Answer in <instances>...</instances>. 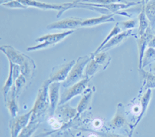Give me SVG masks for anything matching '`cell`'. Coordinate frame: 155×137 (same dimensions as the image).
Listing matches in <instances>:
<instances>
[{
    "instance_id": "cell-22",
    "label": "cell",
    "mask_w": 155,
    "mask_h": 137,
    "mask_svg": "<svg viewBox=\"0 0 155 137\" xmlns=\"http://www.w3.org/2000/svg\"><path fill=\"white\" fill-rule=\"evenodd\" d=\"M123 31H124V30H122V28H121V27H120V23H116V24L114 26V27H113V30H112L111 31L109 32V34H108L107 37H106V38H105L104 40H103V41H102V42L101 43L100 45H99V47H98V48H97V49L95 50V52L92 54V56H93V55H95V54H96L99 53V52H100V51H101V49H102V48L103 47H104V46L106 45V44H107V43L109 42V41H110V40H111L112 38H113V37H114L115 36H116V35H117V34H120V33H121V32H123Z\"/></svg>"
},
{
    "instance_id": "cell-32",
    "label": "cell",
    "mask_w": 155,
    "mask_h": 137,
    "mask_svg": "<svg viewBox=\"0 0 155 137\" xmlns=\"http://www.w3.org/2000/svg\"><path fill=\"white\" fill-rule=\"evenodd\" d=\"M148 47L155 48V34H153L150 37V40L148 41Z\"/></svg>"
},
{
    "instance_id": "cell-9",
    "label": "cell",
    "mask_w": 155,
    "mask_h": 137,
    "mask_svg": "<svg viewBox=\"0 0 155 137\" xmlns=\"http://www.w3.org/2000/svg\"><path fill=\"white\" fill-rule=\"evenodd\" d=\"M32 112L31 110L26 114L22 116H16V118H12L9 123L10 127L11 137H18L22 130L28 125L31 119Z\"/></svg>"
},
{
    "instance_id": "cell-6",
    "label": "cell",
    "mask_w": 155,
    "mask_h": 137,
    "mask_svg": "<svg viewBox=\"0 0 155 137\" xmlns=\"http://www.w3.org/2000/svg\"><path fill=\"white\" fill-rule=\"evenodd\" d=\"M84 19L77 17H70L67 19L54 22L47 26V29L50 30H74L81 27Z\"/></svg>"
},
{
    "instance_id": "cell-8",
    "label": "cell",
    "mask_w": 155,
    "mask_h": 137,
    "mask_svg": "<svg viewBox=\"0 0 155 137\" xmlns=\"http://www.w3.org/2000/svg\"><path fill=\"white\" fill-rule=\"evenodd\" d=\"M0 50L6 56L9 62H12L14 64L19 65L20 67H23V65L27 63V60L30 59L28 56L25 55L24 54L20 53L19 51L12 47V46H2L0 47Z\"/></svg>"
},
{
    "instance_id": "cell-31",
    "label": "cell",
    "mask_w": 155,
    "mask_h": 137,
    "mask_svg": "<svg viewBox=\"0 0 155 137\" xmlns=\"http://www.w3.org/2000/svg\"><path fill=\"white\" fill-rule=\"evenodd\" d=\"M2 6L9 8V9H27V6L23 5L19 0H12L11 2L4 4Z\"/></svg>"
},
{
    "instance_id": "cell-5",
    "label": "cell",
    "mask_w": 155,
    "mask_h": 137,
    "mask_svg": "<svg viewBox=\"0 0 155 137\" xmlns=\"http://www.w3.org/2000/svg\"><path fill=\"white\" fill-rule=\"evenodd\" d=\"M90 80H91V77H85L84 79L81 80L76 84H73L72 86L69 87L67 89L64 90L63 93L61 95L60 102L58 104V106L68 103L69 101L78 95H82L86 90Z\"/></svg>"
},
{
    "instance_id": "cell-11",
    "label": "cell",
    "mask_w": 155,
    "mask_h": 137,
    "mask_svg": "<svg viewBox=\"0 0 155 137\" xmlns=\"http://www.w3.org/2000/svg\"><path fill=\"white\" fill-rule=\"evenodd\" d=\"M152 97V90L148 89L146 90L145 93L143 94V95L141 98L140 100V111L139 113H138L137 119L136 120L135 123L134 125L131 126L130 127V137H132V133L134 132V128H136V126L139 124L140 122L142 120V119L143 118V116L146 114L147 111L148 107H149V105H150V100H151Z\"/></svg>"
},
{
    "instance_id": "cell-35",
    "label": "cell",
    "mask_w": 155,
    "mask_h": 137,
    "mask_svg": "<svg viewBox=\"0 0 155 137\" xmlns=\"http://www.w3.org/2000/svg\"><path fill=\"white\" fill-rule=\"evenodd\" d=\"M150 68H151L152 72L155 73V62H153V64H150Z\"/></svg>"
},
{
    "instance_id": "cell-20",
    "label": "cell",
    "mask_w": 155,
    "mask_h": 137,
    "mask_svg": "<svg viewBox=\"0 0 155 137\" xmlns=\"http://www.w3.org/2000/svg\"><path fill=\"white\" fill-rule=\"evenodd\" d=\"M152 30L155 31V0H151L146 5H142Z\"/></svg>"
},
{
    "instance_id": "cell-24",
    "label": "cell",
    "mask_w": 155,
    "mask_h": 137,
    "mask_svg": "<svg viewBox=\"0 0 155 137\" xmlns=\"http://www.w3.org/2000/svg\"><path fill=\"white\" fill-rule=\"evenodd\" d=\"M41 124V121H32L30 120L28 125L25 127L18 137H31L32 135L35 132Z\"/></svg>"
},
{
    "instance_id": "cell-16",
    "label": "cell",
    "mask_w": 155,
    "mask_h": 137,
    "mask_svg": "<svg viewBox=\"0 0 155 137\" xmlns=\"http://www.w3.org/2000/svg\"><path fill=\"white\" fill-rule=\"evenodd\" d=\"M132 31H133V30H125V31L121 32L120 34H117L116 36H115L114 37H113V38H112L111 40H110V41H109V42H108L107 44H106V45H105L104 47L102 48V49H101L100 52L101 51H108V50L111 49V48L114 47H116V46L120 44L122 42H123V41H125L127 37H130V36L131 35V34H132Z\"/></svg>"
},
{
    "instance_id": "cell-37",
    "label": "cell",
    "mask_w": 155,
    "mask_h": 137,
    "mask_svg": "<svg viewBox=\"0 0 155 137\" xmlns=\"http://www.w3.org/2000/svg\"><path fill=\"white\" fill-rule=\"evenodd\" d=\"M150 1H151V0H142V1H141V4H142V5H146V4L148 3Z\"/></svg>"
},
{
    "instance_id": "cell-27",
    "label": "cell",
    "mask_w": 155,
    "mask_h": 137,
    "mask_svg": "<svg viewBox=\"0 0 155 137\" xmlns=\"http://www.w3.org/2000/svg\"><path fill=\"white\" fill-rule=\"evenodd\" d=\"M153 62H155V48L148 47L145 51L144 55H143V61H142V68L143 69L149 64H153Z\"/></svg>"
},
{
    "instance_id": "cell-38",
    "label": "cell",
    "mask_w": 155,
    "mask_h": 137,
    "mask_svg": "<svg viewBox=\"0 0 155 137\" xmlns=\"http://www.w3.org/2000/svg\"><path fill=\"white\" fill-rule=\"evenodd\" d=\"M154 34H155V31H154Z\"/></svg>"
},
{
    "instance_id": "cell-28",
    "label": "cell",
    "mask_w": 155,
    "mask_h": 137,
    "mask_svg": "<svg viewBox=\"0 0 155 137\" xmlns=\"http://www.w3.org/2000/svg\"><path fill=\"white\" fill-rule=\"evenodd\" d=\"M27 83V77H25L23 74H20L19 76L17 79L15 81V87H16V94H17V96L19 95V94L20 93V91L21 90L23 89V87L25 86V84Z\"/></svg>"
},
{
    "instance_id": "cell-7",
    "label": "cell",
    "mask_w": 155,
    "mask_h": 137,
    "mask_svg": "<svg viewBox=\"0 0 155 137\" xmlns=\"http://www.w3.org/2000/svg\"><path fill=\"white\" fill-rule=\"evenodd\" d=\"M74 63H75V60H71V61L68 62V63L64 64L57 66L52 70V72L50 75L48 81L51 83H63L67 79L68 76L73 66H74Z\"/></svg>"
},
{
    "instance_id": "cell-15",
    "label": "cell",
    "mask_w": 155,
    "mask_h": 137,
    "mask_svg": "<svg viewBox=\"0 0 155 137\" xmlns=\"http://www.w3.org/2000/svg\"><path fill=\"white\" fill-rule=\"evenodd\" d=\"M55 115H58L59 118L68 122L72 119L77 118V109L71 107L70 105L67 103L64 104L57 108Z\"/></svg>"
},
{
    "instance_id": "cell-19",
    "label": "cell",
    "mask_w": 155,
    "mask_h": 137,
    "mask_svg": "<svg viewBox=\"0 0 155 137\" xmlns=\"http://www.w3.org/2000/svg\"><path fill=\"white\" fill-rule=\"evenodd\" d=\"M150 27V23L148 21V19L146 16V13H145L144 9H143V6H141L140 11L139 15H138L137 37L143 36Z\"/></svg>"
},
{
    "instance_id": "cell-17",
    "label": "cell",
    "mask_w": 155,
    "mask_h": 137,
    "mask_svg": "<svg viewBox=\"0 0 155 137\" xmlns=\"http://www.w3.org/2000/svg\"><path fill=\"white\" fill-rule=\"evenodd\" d=\"M127 123L125 116L123 113V110L119 105V106H117V109H116L114 116L113 117L111 121L109 122V126L112 128L121 129L124 128L127 125Z\"/></svg>"
},
{
    "instance_id": "cell-13",
    "label": "cell",
    "mask_w": 155,
    "mask_h": 137,
    "mask_svg": "<svg viewBox=\"0 0 155 137\" xmlns=\"http://www.w3.org/2000/svg\"><path fill=\"white\" fill-rule=\"evenodd\" d=\"M16 99H17V94H16V87L13 85L8 93L6 98L4 99L5 107L7 108L12 118H16L19 113V107H18Z\"/></svg>"
},
{
    "instance_id": "cell-12",
    "label": "cell",
    "mask_w": 155,
    "mask_h": 137,
    "mask_svg": "<svg viewBox=\"0 0 155 137\" xmlns=\"http://www.w3.org/2000/svg\"><path fill=\"white\" fill-rule=\"evenodd\" d=\"M152 30H153L151 29V27H150L143 36L137 37V42L138 47V60H139L138 67H139V69L142 68V61H143V57L145 51H146L147 48L148 47V41L150 40V37L153 34Z\"/></svg>"
},
{
    "instance_id": "cell-2",
    "label": "cell",
    "mask_w": 155,
    "mask_h": 137,
    "mask_svg": "<svg viewBox=\"0 0 155 137\" xmlns=\"http://www.w3.org/2000/svg\"><path fill=\"white\" fill-rule=\"evenodd\" d=\"M92 56H83L79 57L77 60H75L74 66L71 70L67 79L61 83V85L63 88H68L69 87L72 86L73 84H76L81 80L84 79L85 77V70L86 68V66L89 61L92 60Z\"/></svg>"
},
{
    "instance_id": "cell-29",
    "label": "cell",
    "mask_w": 155,
    "mask_h": 137,
    "mask_svg": "<svg viewBox=\"0 0 155 137\" xmlns=\"http://www.w3.org/2000/svg\"><path fill=\"white\" fill-rule=\"evenodd\" d=\"M127 2L125 0H84L81 2H88V3L100 4V5H109L113 3H119V2Z\"/></svg>"
},
{
    "instance_id": "cell-30",
    "label": "cell",
    "mask_w": 155,
    "mask_h": 137,
    "mask_svg": "<svg viewBox=\"0 0 155 137\" xmlns=\"http://www.w3.org/2000/svg\"><path fill=\"white\" fill-rule=\"evenodd\" d=\"M120 23V26L122 30L125 31V30H133L137 25V20H135V19H129L127 21L121 22V23Z\"/></svg>"
},
{
    "instance_id": "cell-33",
    "label": "cell",
    "mask_w": 155,
    "mask_h": 137,
    "mask_svg": "<svg viewBox=\"0 0 155 137\" xmlns=\"http://www.w3.org/2000/svg\"><path fill=\"white\" fill-rule=\"evenodd\" d=\"M104 137H124L121 136V135H116V134H106V135H104Z\"/></svg>"
},
{
    "instance_id": "cell-21",
    "label": "cell",
    "mask_w": 155,
    "mask_h": 137,
    "mask_svg": "<svg viewBox=\"0 0 155 137\" xmlns=\"http://www.w3.org/2000/svg\"><path fill=\"white\" fill-rule=\"evenodd\" d=\"M92 94H93V92H92V90H88L85 93H84L82 98L81 99L77 108H76L77 109V118L88 109L91 99H92Z\"/></svg>"
},
{
    "instance_id": "cell-36",
    "label": "cell",
    "mask_w": 155,
    "mask_h": 137,
    "mask_svg": "<svg viewBox=\"0 0 155 137\" xmlns=\"http://www.w3.org/2000/svg\"><path fill=\"white\" fill-rule=\"evenodd\" d=\"M83 1H84V0H74V1H72V3L74 4V5H76V4H78V3H80V2H83Z\"/></svg>"
},
{
    "instance_id": "cell-4",
    "label": "cell",
    "mask_w": 155,
    "mask_h": 137,
    "mask_svg": "<svg viewBox=\"0 0 155 137\" xmlns=\"http://www.w3.org/2000/svg\"><path fill=\"white\" fill-rule=\"evenodd\" d=\"M23 5H25L28 7L37 8V9H44V10H55L58 11V15L57 17H60L64 12L68 9H73L72 2H67V3L63 4H53L48 3V2H44L41 1H37V0H19Z\"/></svg>"
},
{
    "instance_id": "cell-25",
    "label": "cell",
    "mask_w": 155,
    "mask_h": 137,
    "mask_svg": "<svg viewBox=\"0 0 155 137\" xmlns=\"http://www.w3.org/2000/svg\"><path fill=\"white\" fill-rule=\"evenodd\" d=\"M15 81L14 78H13V75H12V62H9V76H8V78L5 81V84H4L3 87L2 88V95H3L4 99L6 98L8 93L9 92V91L11 90V88H12V86L14 85Z\"/></svg>"
},
{
    "instance_id": "cell-1",
    "label": "cell",
    "mask_w": 155,
    "mask_h": 137,
    "mask_svg": "<svg viewBox=\"0 0 155 137\" xmlns=\"http://www.w3.org/2000/svg\"><path fill=\"white\" fill-rule=\"evenodd\" d=\"M51 84L48 80L44 81L40 88L37 93V99L34 104V107L31 109L32 116L30 120L41 121V118L50 108L49 99V85Z\"/></svg>"
},
{
    "instance_id": "cell-23",
    "label": "cell",
    "mask_w": 155,
    "mask_h": 137,
    "mask_svg": "<svg viewBox=\"0 0 155 137\" xmlns=\"http://www.w3.org/2000/svg\"><path fill=\"white\" fill-rule=\"evenodd\" d=\"M100 70H104L103 67L101 66L99 64L97 63L93 58H92V60H90L89 63L86 66V68L85 70V77H91L93 75H95L98 71Z\"/></svg>"
},
{
    "instance_id": "cell-10",
    "label": "cell",
    "mask_w": 155,
    "mask_h": 137,
    "mask_svg": "<svg viewBox=\"0 0 155 137\" xmlns=\"http://www.w3.org/2000/svg\"><path fill=\"white\" fill-rule=\"evenodd\" d=\"M61 86V83L59 82H52L49 85V89H48L50 99L49 113L51 117H53L55 115V112L60 102Z\"/></svg>"
},
{
    "instance_id": "cell-14",
    "label": "cell",
    "mask_w": 155,
    "mask_h": 137,
    "mask_svg": "<svg viewBox=\"0 0 155 137\" xmlns=\"http://www.w3.org/2000/svg\"><path fill=\"white\" fill-rule=\"evenodd\" d=\"M114 15V13H109V14H102V16H98V17L84 19L81 27H96L98 25L103 24V23L114 22L115 19L113 18Z\"/></svg>"
},
{
    "instance_id": "cell-3",
    "label": "cell",
    "mask_w": 155,
    "mask_h": 137,
    "mask_svg": "<svg viewBox=\"0 0 155 137\" xmlns=\"http://www.w3.org/2000/svg\"><path fill=\"white\" fill-rule=\"evenodd\" d=\"M74 33V30H66V31L61 32V33H58V34H47V35L40 37L36 40V42L40 43L33 47L27 48V51H39V50L45 49L51 46H54L55 44L60 43L61 41H64L68 36L71 35Z\"/></svg>"
},
{
    "instance_id": "cell-34",
    "label": "cell",
    "mask_w": 155,
    "mask_h": 137,
    "mask_svg": "<svg viewBox=\"0 0 155 137\" xmlns=\"http://www.w3.org/2000/svg\"><path fill=\"white\" fill-rule=\"evenodd\" d=\"M11 1H12V0H0V4H1V5H3L4 4L11 2Z\"/></svg>"
},
{
    "instance_id": "cell-26",
    "label": "cell",
    "mask_w": 155,
    "mask_h": 137,
    "mask_svg": "<svg viewBox=\"0 0 155 137\" xmlns=\"http://www.w3.org/2000/svg\"><path fill=\"white\" fill-rule=\"evenodd\" d=\"M92 58L97 63L99 64L101 66H102L104 69H106L108 67V65L109 64V62L111 60V57H109V55L108 54L106 51H101V52L96 54L95 55H93Z\"/></svg>"
},
{
    "instance_id": "cell-18",
    "label": "cell",
    "mask_w": 155,
    "mask_h": 137,
    "mask_svg": "<svg viewBox=\"0 0 155 137\" xmlns=\"http://www.w3.org/2000/svg\"><path fill=\"white\" fill-rule=\"evenodd\" d=\"M139 74L143 81V88L146 90L155 88V73L146 71L143 68L139 69Z\"/></svg>"
}]
</instances>
